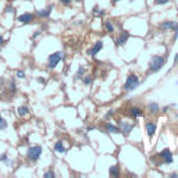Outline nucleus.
Listing matches in <instances>:
<instances>
[{"label":"nucleus","instance_id":"1","mask_svg":"<svg viewBox=\"0 0 178 178\" xmlns=\"http://www.w3.org/2000/svg\"><path fill=\"white\" fill-rule=\"evenodd\" d=\"M164 63H166L164 57L153 56V57H152V60H150V68H149V71H150V73H156V71H159L161 67L164 66Z\"/></svg>","mask_w":178,"mask_h":178},{"label":"nucleus","instance_id":"2","mask_svg":"<svg viewBox=\"0 0 178 178\" xmlns=\"http://www.w3.org/2000/svg\"><path fill=\"white\" fill-rule=\"evenodd\" d=\"M40 154H42V148L39 145L31 146L27 152V157H28V160H31V161H38L40 157Z\"/></svg>","mask_w":178,"mask_h":178},{"label":"nucleus","instance_id":"3","mask_svg":"<svg viewBox=\"0 0 178 178\" xmlns=\"http://www.w3.org/2000/svg\"><path fill=\"white\" fill-rule=\"evenodd\" d=\"M138 85H139V78H138L137 75H135V74H129L127 81H125L124 89H125V90H132V89L137 88Z\"/></svg>","mask_w":178,"mask_h":178},{"label":"nucleus","instance_id":"4","mask_svg":"<svg viewBox=\"0 0 178 178\" xmlns=\"http://www.w3.org/2000/svg\"><path fill=\"white\" fill-rule=\"evenodd\" d=\"M61 59H63V53H61V51L51 53L49 56V60H47V66H49V68H56V66L61 61Z\"/></svg>","mask_w":178,"mask_h":178},{"label":"nucleus","instance_id":"5","mask_svg":"<svg viewBox=\"0 0 178 178\" xmlns=\"http://www.w3.org/2000/svg\"><path fill=\"white\" fill-rule=\"evenodd\" d=\"M157 156H160L161 159H163V160H164V163H166V164L173 163V156H171V152H170V149H164V150H163V152H160V153H159Z\"/></svg>","mask_w":178,"mask_h":178},{"label":"nucleus","instance_id":"6","mask_svg":"<svg viewBox=\"0 0 178 178\" xmlns=\"http://www.w3.org/2000/svg\"><path fill=\"white\" fill-rule=\"evenodd\" d=\"M159 28H160V30H175V31H178V24L175 21H166V22H161L160 25H159Z\"/></svg>","mask_w":178,"mask_h":178},{"label":"nucleus","instance_id":"7","mask_svg":"<svg viewBox=\"0 0 178 178\" xmlns=\"http://www.w3.org/2000/svg\"><path fill=\"white\" fill-rule=\"evenodd\" d=\"M102 47H103V43H102V42H96V43L93 45L92 49H89V50H88V54H89L90 57H95L96 54H98L99 51L102 50Z\"/></svg>","mask_w":178,"mask_h":178},{"label":"nucleus","instance_id":"8","mask_svg":"<svg viewBox=\"0 0 178 178\" xmlns=\"http://www.w3.org/2000/svg\"><path fill=\"white\" fill-rule=\"evenodd\" d=\"M18 21L21 22V24H30V22L34 21V14H30V13H25V14H22L18 17Z\"/></svg>","mask_w":178,"mask_h":178},{"label":"nucleus","instance_id":"9","mask_svg":"<svg viewBox=\"0 0 178 178\" xmlns=\"http://www.w3.org/2000/svg\"><path fill=\"white\" fill-rule=\"evenodd\" d=\"M128 38H129V34L127 31L121 32V35L118 36V39L116 40V45H117V46H122V45H125V42L128 40Z\"/></svg>","mask_w":178,"mask_h":178},{"label":"nucleus","instance_id":"10","mask_svg":"<svg viewBox=\"0 0 178 178\" xmlns=\"http://www.w3.org/2000/svg\"><path fill=\"white\" fill-rule=\"evenodd\" d=\"M146 132H148V137L149 138H152L154 135V132H156V124H154L153 121L146 122Z\"/></svg>","mask_w":178,"mask_h":178},{"label":"nucleus","instance_id":"11","mask_svg":"<svg viewBox=\"0 0 178 178\" xmlns=\"http://www.w3.org/2000/svg\"><path fill=\"white\" fill-rule=\"evenodd\" d=\"M132 127H134L132 124H128V122H121V124H120V131H122V134H124V135H128L129 132H131Z\"/></svg>","mask_w":178,"mask_h":178},{"label":"nucleus","instance_id":"12","mask_svg":"<svg viewBox=\"0 0 178 178\" xmlns=\"http://www.w3.org/2000/svg\"><path fill=\"white\" fill-rule=\"evenodd\" d=\"M51 10H53V6H49L47 8H45V10H39V11H36V15L38 17H42V18H46V17H49L50 15V13Z\"/></svg>","mask_w":178,"mask_h":178},{"label":"nucleus","instance_id":"13","mask_svg":"<svg viewBox=\"0 0 178 178\" xmlns=\"http://www.w3.org/2000/svg\"><path fill=\"white\" fill-rule=\"evenodd\" d=\"M129 114H131V117L137 118V117H141V116L143 114V111L139 107H132V109H129Z\"/></svg>","mask_w":178,"mask_h":178},{"label":"nucleus","instance_id":"14","mask_svg":"<svg viewBox=\"0 0 178 178\" xmlns=\"http://www.w3.org/2000/svg\"><path fill=\"white\" fill-rule=\"evenodd\" d=\"M109 174L111 177H118L120 175V167L118 166H111L109 170Z\"/></svg>","mask_w":178,"mask_h":178},{"label":"nucleus","instance_id":"15","mask_svg":"<svg viewBox=\"0 0 178 178\" xmlns=\"http://www.w3.org/2000/svg\"><path fill=\"white\" fill-rule=\"evenodd\" d=\"M54 150L59 152V153H64V152H66V148L63 146V142H61V141H57L56 143H54Z\"/></svg>","mask_w":178,"mask_h":178},{"label":"nucleus","instance_id":"16","mask_svg":"<svg viewBox=\"0 0 178 178\" xmlns=\"http://www.w3.org/2000/svg\"><path fill=\"white\" fill-rule=\"evenodd\" d=\"M106 129H107L109 132H113V134H118V132H120V128L116 127V125H111L110 122L106 124Z\"/></svg>","mask_w":178,"mask_h":178},{"label":"nucleus","instance_id":"17","mask_svg":"<svg viewBox=\"0 0 178 178\" xmlns=\"http://www.w3.org/2000/svg\"><path fill=\"white\" fill-rule=\"evenodd\" d=\"M149 110H150V113H153V114H157V113L160 111V107H159L157 103H149Z\"/></svg>","mask_w":178,"mask_h":178},{"label":"nucleus","instance_id":"18","mask_svg":"<svg viewBox=\"0 0 178 178\" xmlns=\"http://www.w3.org/2000/svg\"><path fill=\"white\" fill-rule=\"evenodd\" d=\"M28 111H30V110H28L27 106H20V107H18V114H20L21 117L27 116V114H28Z\"/></svg>","mask_w":178,"mask_h":178},{"label":"nucleus","instance_id":"19","mask_svg":"<svg viewBox=\"0 0 178 178\" xmlns=\"http://www.w3.org/2000/svg\"><path fill=\"white\" fill-rule=\"evenodd\" d=\"M105 27H106V31H107L109 34H113V32H114V25L111 24V21H106Z\"/></svg>","mask_w":178,"mask_h":178},{"label":"nucleus","instance_id":"20","mask_svg":"<svg viewBox=\"0 0 178 178\" xmlns=\"http://www.w3.org/2000/svg\"><path fill=\"white\" fill-rule=\"evenodd\" d=\"M82 81H84V84H85V85H90V84H92V81H93V77L92 75H85V77H82Z\"/></svg>","mask_w":178,"mask_h":178},{"label":"nucleus","instance_id":"21","mask_svg":"<svg viewBox=\"0 0 178 178\" xmlns=\"http://www.w3.org/2000/svg\"><path fill=\"white\" fill-rule=\"evenodd\" d=\"M6 128H7V121L0 117V129H6Z\"/></svg>","mask_w":178,"mask_h":178},{"label":"nucleus","instance_id":"22","mask_svg":"<svg viewBox=\"0 0 178 178\" xmlns=\"http://www.w3.org/2000/svg\"><path fill=\"white\" fill-rule=\"evenodd\" d=\"M43 177L45 178H54V177H56V174H54L53 171H47V173L43 174Z\"/></svg>","mask_w":178,"mask_h":178},{"label":"nucleus","instance_id":"23","mask_svg":"<svg viewBox=\"0 0 178 178\" xmlns=\"http://www.w3.org/2000/svg\"><path fill=\"white\" fill-rule=\"evenodd\" d=\"M84 73H85V68L84 67H81V68L78 70V73H77V78H82V75H84Z\"/></svg>","mask_w":178,"mask_h":178},{"label":"nucleus","instance_id":"24","mask_svg":"<svg viewBox=\"0 0 178 178\" xmlns=\"http://www.w3.org/2000/svg\"><path fill=\"white\" fill-rule=\"evenodd\" d=\"M170 0H156L154 2V4H166V3H168Z\"/></svg>","mask_w":178,"mask_h":178},{"label":"nucleus","instance_id":"25","mask_svg":"<svg viewBox=\"0 0 178 178\" xmlns=\"http://www.w3.org/2000/svg\"><path fill=\"white\" fill-rule=\"evenodd\" d=\"M17 77H18V78H24V77H25V73H24V71H21V70H18V71H17Z\"/></svg>","mask_w":178,"mask_h":178},{"label":"nucleus","instance_id":"26","mask_svg":"<svg viewBox=\"0 0 178 178\" xmlns=\"http://www.w3.org/2000/svg\"><path fill=\"white\" fill-rule=\"evenodd\" d=\"M6 13H7V14H8V13H13V11H14V8H13L11 7V6H7V7H6V10H4Z\"/></svg>","mask_w":178,"mask_h":178},{"label":"nucleus","instance_id":"27","mask_svg":"<svg viewBox=\"0 0 178 178\" xmlns=\"http://www.w3.org/2000/svg\"><path fill=\"white\" fill-rule=\"evenodd\" d=\"M15 88H17V86H15V84L11 82V84H10V90H11V92H15V90H17Z\"/></svg>","mask_w":178,"mask_h":178},{"label":"nucleus","instance_id":"28","mask_svg":"<svg viewBox=\"0 0 178 178\" xmlns=\"http://www.w3.org/2000/svg\"><path fill=\"white\" fill-rule=\"evenodd\" d=\"M60 3H61V4H66V6H68L70 3H71V0H60Z\"/></svg>","mask_w":178,"mask_h":178},{"label":"nucleus","instance_id":"29","mask_svg":"<svg viewBox=\"0 0 178 178\" xmlns=\"http://www.w3.org/2000/svg\"><path fill=\"white\" fill-rule=\"evenodd\" d=\"M0 160H2V161H7V154L3 153V154H2V157H0Z\"/></svg>","mask_w":178,"mask_h":178},{"label":"nucleus","instance_id":"30","mask_svg":"<svg viewBox=\"0 0 178 178\" xmlns=\"http://www.w3.org/2000/svg\"><path fill=\"white\" fill-rule=\"evenodd\" d=\"M3 43H4V39H3V36L0 35V45H3Z\"/></svg>","mask_w":178,"mask_h":178},{"label":"nucleus","instance_id":"31","mask_svg":"<svg viewBox=\"0 0 178 178\" xmlns=\"http://www.w3.org/2000/svg\"><path fill=\"white\" fill-rule=\"evenodd\" d=\"M117 2H120V0H113V3H117Z\"/></svg>","mask_w":178,"mask_h":178},{"label":"nucleus","instance_id":"32","mask_svg":"<svg viewBox=\"0 0 178 178\" xmlns=\"http://www.w3.org/2000/svg\"><path fill=\"white\" fill-rule=\"evenodd\" d=\"M0 88H2V82H0Z\"/></svg>","mask_w":178,"mask_h":178},{"label":"nucleus","instance_id":"33","mask_svg":"<svg viewBox=\"0 0 178 178\" xmlns=\"http://www.w3.org/2000/svg\"><path fill=\"white\" fill-rule=\"evenodd\" d=\"M77 2H82V0H77Z\"/></svg>","mask_w":178,"mask_h":178},{"label":"nucleus","instance_id":"34","mask_svg":"<svg viewBox=\"0 0 178 178\" xmlns=\"http://www.w3.org/2000/svg\"><path fill=\"white\" fill-rule=\"evenodd\" d=\"M0 117H2V116H0Z\"/></svg>","mask_w":178,"mask_h":178},{"label":"nucleus","instance_id":"35","mask_svg":"<svg viewBox=\"0 0 178 178\" xmlns=\"http://www.w3.org/2000/svg\"><path fill=\"white\" fill-rule=\"evenodd\" d=\"M177 84H178V82H177Z\"/></svg>","mask_w":178,"mask_h":178}]
</instances>
